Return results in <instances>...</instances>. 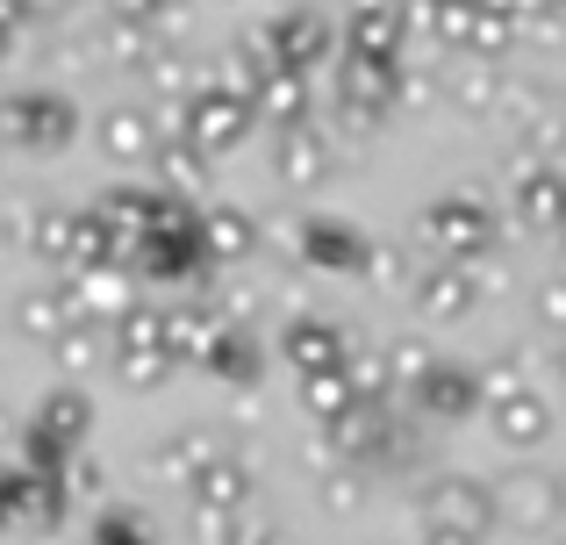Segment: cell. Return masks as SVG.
<instances>
[{
  "mask_svg": "<svg viewBox=\"0 0 566 545\" xmlns=\"http://www.w3.org/2000/svg\"><path fill=\"white\" fill-rule=\"evenodd\" d=\"M72 129H80V108L65 94H51V86L0 101V144H14V151H65Z\"/></svg>",
  "mask_w": 566,
  "mask_h": 545,
  "instance_id": "1",
  "label": "cell"
},
{
  "mask_svg": "<svg viewBox=\"0 0 566 545\" xmlns=\"http://www.w3.org/2000/svg\"><path fill=\"white\" fill-rule=\"evenodd\" d=\"M251 123H259V108H251V94H237L230 80L201 86V94L180 108V129L201 144V151H230V144H244Z\"/></svg>",
  "mask_w": 566,
  "mask_h": 545,
  "instance_id": "2",
  "label": "cell"
},
{
  "mask_svg": "<svg viewBox=\"0 0 566 545\" xmlns=\"http://www.w3.org/2000/svg\"><path fill=\"white\" fill-rule=\"evenodd\" d=\"M273 36H280V57H287L294 72H308V80H316V65H337V57H345V29L316 8L273 14Z\"/></svg>",
  "mask_w": 566,
  "mask_h": 545,
  "instance_id": "3",
  "label": "cell"
},
{
  "mask_svg": "<svg viewBox=\"0 0 566 545\" xmlns=\"http://www.w3.org/2000/svg\"><path fill=\"white\" fill-rule=\"evenodd\" d=\"M502 101H510V123L524 129V144H531L538 158H553L559 144H566V94H559V86H545V80H516Z\"/></svg>",
  "mask_w": 566,
  "mask_h": 545,
  "instance_id": "4",
  "label": "cell"
},
{
  "mask_svg": "<svg viewBox=\"0 0 566 545\" xmlns=\"http://www.w3.org/2000/svg\"><path fill=\"white\" fill-rule=\"evenodd\" d=\"M251 108H259V123H273L280 137H287V129H308V108H316V80L287 65V72H273V80L251 86Z\"/></svg>",
  "mask_w": 566,
  "mask_h": 545,
  "instance_id": "5",
  "label": "cell"
},
{
  "mask_svg": "<svg viewBox=\"0 0 566 545\" xmlns=\"http://www.w3.org/2000/svg\"><path fill=\"white\" fill-rule=\"evenodd\" d=\"M137 80H144V94H151V101H180V108H187V101L201 94V86H216V72H208V65H193L180 43H158V51L144 57V72H137Z\"/></svg>",
  "mask_w": 566,
  "mask_h": 545,
  "instance_id": "6",
  "label": "cell"
},
{
  "mask_svg": "<svg viewBox=\"0 0 566 545\" xmlns=\"http://www.w3.org/2000/svg\"><path fill=\"white\" fill-rule=\"evenodd\" d=\"M516 209H524L531 223H559V216H566V172L553 166V158L516 166Z\"/></svg>",
  "mask_w": 566,
  "mask_h": 545,
  "instance_id": "7",
  "label": "cell"
},
{
  "mask_svg": "<svg viewBox=\"0 0 566 545\" xmlns=\"http://www.w3.org/2000/svg\"><path fill=\"white\" fill-rule=\"evenodd\" d=\"M101 151L115 158V166H144V158H158V144H151V115L144 108H108L101 115Z\"/></svg>",
  "mask_w": 566,
  "mask_h": 545,
  "instance_id": "8",
  "label": "cell"
},
{
  "mask_svg": "<svg viewBox=\"0 0 566 545\" xmlns=\"http://www.w3.org/2000/svg\"><path fill=\"white\" fill-rule=\"evenodd\" d=\"M423 230L444 244V252H481L488 244V209L481 201H438V209L423 216Z\"/></svg>",
  "mask_w": 566,
  "mask_h": 545,
  "instance_id": "9",
  "label": "cell"
},
{
  "mask_svg": "<svg viewBox=\"0 0 566 545\" xmlns=\"http://www.w3.org/2000/svg\"><path fill=\"white\" fill-rule=\"evenodd\" d=\"M273 166H280V180H287V187H323V180H331V144H323L316 129H287Z\"/></svg>",
  "mask_w": 566,
  "mask_h": 545,
  "instance_id": "10",
  "label": "cell"
},
{
  "mask_svg": "<svg viewBox=\"0 0 566 545\" xmlns=\"http://www.w3.org/2000/svg\"><path fill=\"white\" fill-rule=\"evenodd\" d=\"M444 94L459 101V108H495L502 94H510V86H502V65H488V57H459L452 72H444Z\"/></svg>",
  "mask_w": 566,
  "mask_h": 545,
  "instance_id": "11",
  "label": "cell"
},
{
  "mask_svg": "<svg viewBox=\"0 0 566 545\" xmlns=\"http://www.w3.org/2000/svg\"><path fill=\"white\" fill-rule=\"evenodd\" d=\"M201 158H208V151H201V144H193L187 129H180V115H172V144L151 158V166H158V180H166L172 195H193V187H201Z\"/></svg>",
  "mask_w": 566,
  "mask_h": 545,
  "instance_id": "12",
  "label": "cell"
},
{
  "mask_svg": "<svg viewBox=\"0 0 566 545\" xmlns=\"http://www.w3.org/2000/svg\"><path fill=\"white\" fill-rule=\"evenodd\" d=\"M151 51H158L151 29H137V22H115V29H108V57H115V65L144 72V57H151Z\"/></svg>",
  "mask_w": 566,
  "mask_h": 545,
  "instance_id": "13",
  "label": "cell"
},
{
  "mask_svg": "<svg viewBox=\"0 0 566 545\" xmlns=\"http://www.w3.org/2000/svg\"><path fill=\"white\" fill-rule=\"evenodd\" d=\"M208 244H216V252H251V216L244 209H216L208 216Z\"/></svg>",
  "mask_w": 566,
  "mask_h": 545,
  "instance_id": "14",
  "label": "cell"
},
{
  "mask_svg": "<svg viewBox=\"0 0 566 545\" xmlns=\"http://www.w3.org/2000/svg\"><path fill=\"white\" fill-rule=\"evenodd\" d=\"M172 8H180V0H108V14H115V22H137V29L166 22Z\"/></svg>",
  "mask_w": 566,
  "mask_h": 545,
  "instance_id": "15",
  "label": "cell"
},
{
  "mask_svg": "<svg viewBox=\"0 0 566 545\" xmlns=\"http://www.w3.org/2000/svg\"><path fill=\"white\" fill-rule=\"evenodd\" d=\"M423 294H430V308H459V302H467V280H459V273H438Z\"/></svg>",
  "mask_w": 566,
  "mask_h": 545,
  "instance_id": "16",
  "label": "cell"
},
{
  "mask_svg": "<svg viewBox=\"0 0 566 545\" xmlns=\"http://www.w3.org/2000/svg\"><path fill=\"white\" fill-rule=\"evenodd\" d=\"M14 14H22V22L29 14H57V0H14Z\"/></svg>",
  "mask_w": 566,
  "mask_h": 545,
  "instance_id": "17",
  "label": "cell"
},
{
  "mask_svg": "<svg viewBox=\"0 0 566 545\" xmlns=\"http://www.w3.org/2000/svg\"><path fill=\"white\" fill-rule=\"evenodd\" d=\"M14 51V22H0V57H8Z\"/></svg>",
  "mask_w": 566,
  "mask_h": 545,
  "instance_id": "18",
  "label": "cell"
},
{
  "mask_svg": "<svg viewBox=\"0 0 566 545\" xmlns=\"http://www.w3.org/2000/svg\"><path fill=\"white\" fill-rule=\"evenodd\" d=\"M0 22H22V14H14V0H0Z\"/></svg>",
  "mask_w": 566,
  "mask_h": 545,
  "instance_id": "19",
  "label": "cell"
},
{
  "mask_svg": "<svg viewBox=\"0 0 566 545\" xmlns=\"http://www.w3.org/2000/svg\"><path fill=\"white\" fill-rule=\"evenodd\" d=\"M553 8H559V14H566V0H553Z\"/></svg>",
  "mask_w": 566,
  "mask_h": 545,
  "instance_id": "20",
  "label": "cell"
}]
</instances>
